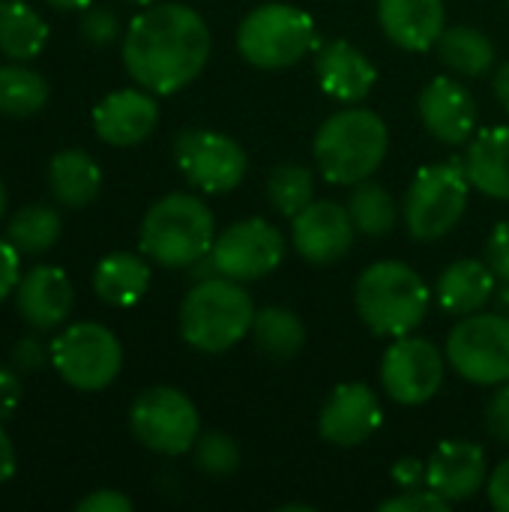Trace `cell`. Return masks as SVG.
<instances>
[{
    "instance_id": "7bdbcfd3",
    "label": "cell",
    "mask_w": 509,
    "mask_h": 512,
    "mask_svg": "<svg viewBox=\"0 0 509 512\" xmlns=\"http://www.w3.org/2000/svg\"><path fill=\"white\" fill-rule=\"evenodd\" d=\"M42 348H39V342H33V339H24V342H18L15 345V351H12V360H15V366L21 369V372H33V369H39L42 366Z\"/></svg>"
},
{
    "instance_id": "f546056e",
    "label": "cell",
    "mask_w": 509,
    "mask_h": 512,
    "mask_svg": "<svg viewBox=\"0 0 509 512\" xmlns=\"http://www.w3.org/2000/svg\"><path fill=\"white\" fill-rule=\"evenodd\" d=\"M60 213L48 204H27L15 210L6 222V237L21 255H45L60 240Z\"/></svg>"
},
{
    "instance_id": "4dcf8cb0",
    "label": "cell",
    "mask_w": 509,
    "mask_h": 512,
    "mask_svg": "<svg viewBox=\"0 0 509 512\" xmlns=\"http://www.w3.org/2000/svg\"><path fill=\"white\" fill-rule=\"evenodd\" d=\"M348 213H351L357 231L366 237L390 234L396 228V219H399V207H396L393 195L375 180L354 183V192L348 198Z\"/></svg>"
},
{
    "instance_id": "ee69618b",
    "label": "cell",
    "mask_w": 509,
    "mask_h": 512,
    "mask_svg": "<svg viewBox=\"0 0 509 512\" xmlns=\"http://www.w3.org/2000/svg\"><path fill=\"white\" fill-rule=\"evenodd\" d=\"M15 471H18V456H15V447H12V441L0 423V486L9 483L15 477Z\"/></svg>"
},
{
    "instance_id": "c3c4849f",
    "label": "cell",
    "mask_w": 509,
    "mask_h": 512,
    "mask_svg": "<svg viewBox=\"0 0 509 512\" xmlns=\"http://www.w3.org/2000/svg\"><path fill=\"white\" fill-rule=\"evenodd\" d=\"M6 216V186H3V180H0V219Z\"/></svg>"
},
{
    "instance_id": "ba28073f",
    "label": "cell",
    "mask_w": 509,
    "mask_h": 512,
    "mask_svg": "<svg viewBox=\"0 0 509 512\" xmlns=\"http://www.w3.org/2000/svg\"><path fill=\"white\" fill-rule=\"evenodd\" d=\"M48 360L72 390L99 393L117 381L123 369V345L105 324L78 321L51 342Z\"/></svg>"
},
{
    "instance_id": "6da1fadb",
    "label": "cell",
    "mask_w": 509,
    "mask_h": 512,
    "mask_svg": "<svg viewBox=\"0 0 509 512\" xmlns=\"http://www.w3.org/2000/svg\"><path fill=\"white\" fill-rule=\"evenodd\" d=\"M210 27L186 3H150L123 33V66L156 96L189 87L210 60Z\"/></svg>"
},
{
    "instance_id": "7c38bea8",
    "label": "cell",
    "mask_w": 509,
    "mask_h": 512,
    "mask_svg": "<svg viewBox=\"0 0 509 512\" xmlns=\"http://www.w3.org/2000/svg\"><path fill=\"white\" fill-rule=\"evenodd\" d=\"M210 258L219 276L237 282H255L276 273L279 264L285 261V237L267 219L258 216L240 219L216 237Z\"/></svg>"
},
{
    "instance_id": "9c48e42d",
    "label": "cell",
    "mask_w": 509,
    "mask_h": 512,
    "mask_svg": "<svg viewBox=\"0 0 509 512\" xmlns=\"http://www.w3.org/2000/svg\"><path fill=\"white\" fill-rule=\"evenodd\" d=\"M129 429L141 447L159 456H183L201 435L195 402L177 387H150L129 408Z\"/></svg>"
},
{
    "instance_id": "f1b7e54d",
    "label": "cell",
    "mask_w": 509,
    "mask_h": 512,
    "mask_svg": "<svg viewBox=\"0 0 509 512\" xmlns=\"http://www.w3.org/2000/svg\"><path fill=\"white\" fill-rule=\"evenodd\" d=\"M48 96H51L48 81L36 69L18 60L0 66V114L3 117L39 114L48 105Z\"/></svg>"
},
{
    "instance_id": "d590c367",
    "label": "cell",
    "mask_w": 509,
    "mask_h": 512,
    "mask_svg": "<svg viewBox=\"0 0 509 512\" xmlns=\"http://www.w3.org/2000/svg\"><path fill=\"white\" fill-rule=\"evenodd\" d=\"M21 282V252L9 237H0V303H6Z\"/></svg>"
},
{
    "instance_id": "7dc6e473",
    "label": "cell",
    "mask_w": 509,
    "mask_h": 512,
    "mask_svg": "<svg viewBox=\"0 0 509 512\" xmlns=\"http://www.w3.org/2000/svg\"><path fill=\"white\" fill-rule=\"evenodd\" d=\"M495 303H498V309H501V315H507V318H509V282H504V288L498 291V297H495Z\"/></svg>"
},
{
    "instance_id": "603a6c76",
    "label": "cell",
    "mask_w": 509,
    "mask_h": 512,
    "mask_svg": "<svg viewBox=\"0 0 509 512\" xmlns=\"http://www.w3.org/2000/svg\"><path fill=\"white\" fill-rule=\"evenodd\" d=\"M462 165L477 192L495 201H509V126L483 129L468 144Z\"/></svg>"
},
{
    "instance_id": "60d3db41",
    "label": "cell",
    "mask_w": 509,
    "mask_h": 512,
    "mask_svg": "<svg viewBox=\"0 0 509 512\" xmlns=\"http://www.w3.org/2000/svg\"><path fill=\"white\" fill-rule=\"evenodd\" d=\"M486 489H489V501L498 512H509V459H504L492 477L486 480Z\"/></svg>"
},
{
    "instance_id": "5bb4252c",
    "label": "cell",
    "mask_w": 509,
    "mask_h": 512,
    "mask_svg": "<svg viewBox=\"0 0 509 512\" xmlns=\"http://www.w3.org/2000/svg\"><path fill=\"white\" fill-rule=\"evenodd\" d=\"M291 222V243L297 255L315 267H327L345 258L357 237V225L348 207H342L333 198H315Z\"/></svg>"
},
{
    "instance_id": "74e56055",
    "label": "cell",
    "mask_w": 509,
    "mask_h": 512,
    "mask_svg": "<svg viewBox=\"0 0 509 512\" xmlns=\"http://www.w3.org/2000/svg\"><path fill=\"white\" fill-rule=\"evenodd\" d=\"M486 426H489L495 441H501V444L509 447V381L507 384H498V393L489 399Z\"/></svg>"
},
{
    "instance_id": "bcb514c9",
    "label": "cell",
    "mask_w": 509,
    "mask_h": 512,
    "mask_svg": "<svg viewBox=\"0 0 509 512\" xmlns=\"http://www.w3.org/2000/svg\"><path fill=\"white\" fill-rule=\"evenodd\" d=\"M54 9H66V12H84L93 0H45Z\"/></svg>"
},
{
    "instance_id": "4316f807",
    "label": "cell",
    "mask_w": 509,
    "mask_h": 512,
    "mask_svg": "<svg viewBox=\"0 0 509 512\" xmlns=\"http://www.w3.org/2000/svg\"><path fill=\"white\" fill-rule=\"evenodd\" d=\"M435 48H438L441 63L447 69H453L456 75H465V78L486 75L495 66V45H492V39L483 30L468 27V24L447 27Z\"/></svg>"
},
{
    "instance_id": "e0dca14e",
    "label": "cell",
    "mask_w": 509,
    "mask_h": 512,
    "mask_svg": "<svg viewBox=\"0 0 509 512\" xmlns=\"http://www.w3.org/2000/svg\"><path fill=\"white\" fill-rule=\"evenodd\" d=\"M159 123V102L150 90L123 87L102 96L93 108L96 138L108 147H135L153 135Z\"/></svg>"
},
{
    "instance_id": "9a60e30c",
    "label": "cell",
    "mask_w": 509,
    "mask_h": 512,
    "mask_svg": "<svg viewBox=\"0 0 509 512\" xmlns=\"http://www.w3.org/2000/svg\"><path fill=\"white\" fill-rule=\"evenodd\" d=\"M381 423H384V411L378 393L360 381H348L327 396L318 414V435L330 447L351 450L366 444L381 429Z\"/></svg>"
},
{
    "instance_id": "f35d334b",
    "label": "cell",
    "mask_w": 509,
    "mask_h": 512,
    "mask_svg": "<svg viewBox=\"0 0 509 512\" xmlns=\"http://www.w3.org/2000/svg\"><path fill=\"white\" fill-rule=\"evenodd\" d=\"M132 501L117 492V489H96L90 495H84L78 504H75V512H132Z\"/></svg>"
},
{
    "instance_id": "cb8c5ba5",
    "label": "cell",
    "mask_w": 509,
    "mask_h": 512,
    "mask_svg": "<svg viewBox=\"0 0 509 512\" xmlns=\"http://www.w3.org/2000/svg\"><path fill=\"white\" fill-rule=\"evenodd\" d=\"M48 189L57 204L81 210L93 204L96 195L102 192V168L87 150H60L48 162Z\"/></svg>"
},
{
    "instance_id": "2e32d148",
    "label": "cell",
    "mask_w": 509,
    "mask_h": 512,
    "mask_svg": "<svg viewBox=\"0 0 509 512\" xmlns=\"http://www.w3.org/2000/svg\"><path fill=\"white\" fill-rule=\"evenodd\" d=\"M417 108L429 135L447 147H459L471 141V135L477 132V120H480L477 99L459 78H450V75L432 78L423 87Z\"/></svg>"
},
{
    "instance_id": "ffe728a7",
    "label": "cell",
    "mask_w": 509,
    "mask_h": 512,
    "mask_svg": "<svg viewBox=\"0 0 509 512\" xmlns=\"http://www.w3.org/2000/svg\"><path fill=\"white\" fill-rule=\"evenodd\" d=\"M384 36L405 51H429L447 30L444 0H378Z\"/></svg>"
},
{
    "instance_id": "ac0fdd59",
    "label": "cell",
    "mask_w": 509,
    "mask_h": 512,
    "mask_svg": "<svg viewBox=\"0 0 509 512\" xmlns=\"http://www.w3.org/2000/svg\"><path fill=\"white\" fill-rule=\"evenodd\" d=\"M75 306V288L63 267L36 264L33 270L21 273L15 288V309L33 330H54L60 327Z\"/></svg>"
},
{
    "instance_id": "b9f144b4",
    "label": "cell",
    "mask_w": 509,
    "mask_h": 512,
    "mask_svg": "<svg viewBox=\"0 0 509 512\" xmlns=\"http://www.w3.org/2000/svg\"><path fill=\"white\" fill-rule=\"evenodd\" d=\"M393 480L402 489H423L426 486V465L420 459H402L393 465Z\"/></svg>"
},
{
    "instance_id": "8fae6325",
    "label": "cell",
    "mask_w": 509,
    "mask_h": 512,
    "mask_svg": "<svg viewBox=\"0 0 509 512\" xmlns=\"http://www.w3.org/2000/svg\"><path fill=\"white\" fill-rule=\"evenodd\" d=\"M174 162L183 177L207 195H225L237 189L249 168L243 144H237L231 135L195 126L174 138Z\"/></svg>"
},
{
    "instance_id": "8992f818",
    "label": "cell",
    "mask_w": 509,
    "mask_h": 512,
    "mask_svg": "<svg viewBox=\"0 0 509 512\" xmlns=\"http://www.w3.org/2000/svg\"><path fill=\"white\" fill-rule=\"evenodd\" d=\"M315 42L312 15L291 3H264L237 27V51L258 69H288L312 54Z\"/></svg>"
},
{
    "instance_id": "836d02e7",
    "label": "cell",
    "mask_w": 509,
    "mask_h": 512,
    "mask_svg": "<svg viewBox=\"0 0 509 512\" xmlns=\"http://www.w3.org/2000/svg\"><path fill=\"white\" fill-rule=\"evenodd\" d=\"M384 512H447L450 501L441 498L438 492H432L429 486L423 489H402V495L381 501Z\"/></svg>"
},
{
    "instance_id": "d6a6232c",
    "label": "cell",
    "mask_w": 509,
    "mask_h": 512,
    "mask_svg": "<svg viewBox=\"0 0 509 512\" xmlns=\"http://www.w3.org/2000/svg\"><path fill=\"white\" fill-rule=\"evenodd\" d=\"M192 456H195L198 471H204L210 477H231L240 468V447L225 432L198 435V441L192 447Z\"/></svg>"
},
{
    "instance_id": "f6af8a7d",
    "label": "cell",
    "mask_w": 509,
    "mask_h": 512,
    "mask_svg": "<svg viewBox=\"0 0 509 512\" xmlns=\"http://www.w3.org/2000/svg\"><path fill=\"white\" fill-rule=\"evenodd\" d=\"M492 90H495V96H498V102L504 105L509 111V60L495 72V81H492Z\"/></svg>"
},
{
    "instance_id": "277c9868",
    "label": "cell",
    "mask_w": 509,
    "mask_h": 512,
    "mask_svg": "<svg viewBox=\"0 0 509 512\" xmlns=\"http://www.w3.org/2000/svg\"><path fill=\"white\" fill-rule=\"evenodd\" d=\"M216 243L213 210L186 192H171L159 198L141 222L138 249L159 267L189 270L195 261L210 255Z\"/></svg>"
},
{
    "instance_id": "7402d4cb",
    "label": "cell",
    "mask_w": 509,
    "mask_h": 512,
    "mask_svg": "<svg viewBox=\"0 0 509 512\" xmlns=\"http://www.w3.org/2000/svg\"><path fill=\"white\" fill-rule=\"evenodd\" d=\"M495 270L480 258H462L453 261L435 285V300L444 312L465 318L474 312H483L489 300H495Z\"/></svg>"
},
{
    "instance_id": "681fc988",
    "label": "cell",
    "mask_w": 509,
    "mask_h": 512,
    "mask_svg": "<svg viewBox=\"0 0 509 512\" xmlns=\"http://www.w3.org/2000/svg\"><path fill=\"white\" fill-rule=\"evenodd\" d=\"M126 3H132V6H150V3H156V0H126Z\"/></svg>"
},
{
    "instance_id": "d4e9b609",
    "label": "cell",
    "mask_w": 509,
    "mask_h": 512,
    "mask_svg": "<svg viewBox=\"0 0 509 512\" xmlns=\"http://www.w3.org/2000/svg\"><path fill=\"white\" fill-rule=\"evenodd\" d=\"M150 288V264L147 255L135 252H111L93 270V291L102 303L114 309L135 306Z\"/></svg>"
},
{
    "instance_id": "d6986e66",
    "label": "cell",
    "mask_w": 509,
    "mask_h": 512,
    "mask_svg": "<svg viewBox=\"0 0 509 512\" xmlns=\"http://www.w3.org/2000/svg\"><path fill=\"white\" fill-rule=\"evenodd\" d=\"M426 486L450 504L474 498L486 486V450L474 441H444L426 462Z\"/></svg>"
},
{
    "instance_id": "1f68e13d",
    "label": "cell",
    "mask_w": 509,
    "mask_h": 512,
    "mask_svg": "<svg viewBox=\"0 0 509 512\" xmlns=\"http://www.w3.org/2000/svg\"><path fill=\"white\" fill-rule=\"evenodd\" d=\"M267 198L276 213L294 219L315 201V174L306 165H276L267 177Z\"/></svg>"
},
{
    "instance_id": "3957f363",
    "label": "cell",
    "mask_w": 509,
    "mask_h": 512,
    "mask_svg": "<svg viewBox=\"0 0 509 512\" xmlns=\"http://www.w3.org/2000/svg\"><path fill=\"white\" fill-rule=\"evenodd\" d=\"M390 132L381 114L369 108H345L321 123L312 141L318 171L339 186L369 180L387 159Z\"/></svg>"
},
{
    "instance_id": "ab89813d",
    "label": "cell",
    "mask_w": 509,
    "mask_h": 512,
    "mask_svg": "<svg viewBox=\"0 0 509 512\" xmlns=\"http://www.w3.org/2000/svg\"><path fill=\"white\" fill-rule=\"evenodd\" d=\"M21 402V381L12 369L0 366V423H6Z\"/></svg>"
},
{
    "instance_id": "e575fe53",
    "label": "cell",
    "mask_w": 509,
    "mask_h": 512,
    "mask_svg": "<svg viewBox=\"0 0 509 512\" xmlns=\"http://www.w3.org/2000/svg\"><path fill=\"white\" fill-rule=\"evenodd\" d=\"M81 33L90 45H111L120 33V21L108 6H87L81 15Z\"/></svg>"
},
{
    "instance_id": "5b68a950",
    "label": "cell",
    "mask_w": 509,
    "mask_h": 512,
    "mask_svg": "<svg viewBox=\"0 0 509 512\" xmlns=\"http://www.w3.org/2000/svg\"><path fill=\"white\" fill-rule=\"evenodd\" d=\"M255 303L243 282L213 276L195 282L180 303V336L201 354H225L252 333Z\"/></svg>"
},
{
    "instance_id": "52a82bcc",
    "label": "cell",
    "mask_w": 509,
    "mask_h": 512,
    "mask_svg": "<svg viewBox=\"0 0 509 512\" xmlns=\"http://www.w3.org/2000/svg\"><path fill=\"white\" fill-rule=\"evenodd\" d=\"M471 189L465 165L456 159L420 168L402 207L408 234L423 243L447 237L462 222Z\"/></svg>"
},
{
    "instance_id": "4fadbf2b",
    "label": "cell",
    "mask_w": 509,
    "mask_h": 512,
    "mask_svg": "<svg viewBox=\"0 0 509 512\" xmlns=\"http://www.w3.org/2000/svg\"><path fill=\"white\" fill-rule=\"evenodd\" d=\"M381 384L399 405H426L444 384V357L429 339L399 336L381 360Z\"/></svg>"
},
{
    "instance_id": "83f0119b",
    "label": "cell",
    "mask_w": 509,
    "mask_h": 512,
    "mask_svg": "<svg viewBox=\"0 0 509 512\" xmlns=\"http://www.w3.org/2000/svg\"><path fill=\"white\" fill-rule=\"evenodd\" d=\"M252 342L270 360H291L306 345V327L297 312L285 306H264L252 321Z\"/></svg>"
},
{
    "instance_id": "7a4b0ae2",
    "label": "cell",
    "mask_w": 509,
    "mask_h": 512,
    "mask_svg": "<svg viewBox=\"0 0 509 512\" xmlns=\"http://www.w3.org/2000/svg\"><path fill=\"white\" fill-rule=\"evenodd\" d=\"M354 306L360 321L375 336H408L414 333L432 306V291L423 276L405 261H375L354 285Z\"/></svg>"
},
{
    "instance_id": "8d00e7d4",
    "label": "cell",
    "mask_w": 509,
    "mask_h": 512,
    "mask_svg": "<svg viewBox=\"0 0 509 512\" xmlns=\"http://www.w3.org/2000/svg\"><path fill=\"white\" fill-rule=\"evenodd\" d=\"M486 264L495 270L501 282H509V219L492 228L486 240Z\"/></svg>"
},
{
    "instance_id": "44dd1931",
    "label": "cell",
    "mask_w": 509,
    "mask_h": 512,
    "mask_svg": "<svg viewBox=\"0 0 509 512\" xmlns=\"http://www.w3.org/2000/svg\"><path fill=\"white\" fill-rule=\"evenodd\" d=\"M315 75L321 90L345 105L363 102L375 81H378V69L372 66V60L351 42H327L318 57H315Z\"/></svg>"
},
{
    "instance_id": "484cf974",
    "label": "cell",
    "mask_w": 509,
    "mask_h": 512,
    "mask_svg": "<svg viewBox=\"0 0 509 512\" xmlns=\"http://www.w3.org/2000/svg\"><path fill=\"white\" fill-rule=\"evenodd\" d=\"M48 21L24 0H0V51L27 63L48 45Z\"/></svg>"
},
{
    "instance_id": "30bf717a",
    "label": "cell",
    "mask_w": 509,
    "mask_h": 512,
    "mask_svg": "<svg viewBox=\"0 0 509 512\" xmlns=\"http://www.w3.org/2000/svg\"><path fill=\"white\" fill-rule=\"evenodd\" d=\"M450 366L471 384L498 387L509 381V318L474 312L447 336Z\"/></svg>"
}]
</instances>
